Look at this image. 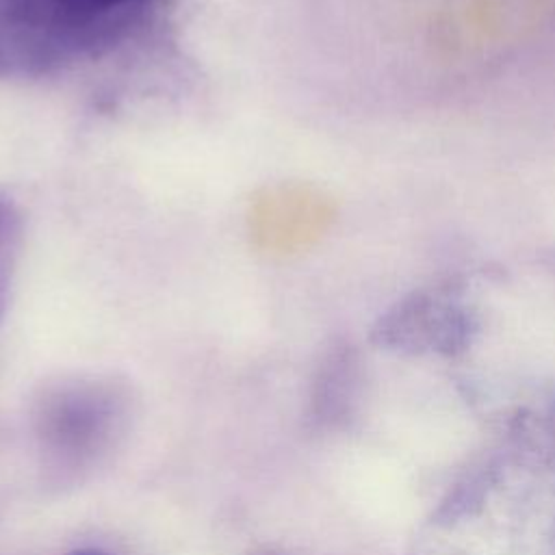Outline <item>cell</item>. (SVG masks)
I'll list each match as a JSON object with an SVG mask.
<instances>
[{
    "instance_id": "6da1fadb",
    "label": "cell",
    "mask_w": 555,
    "mask_h": 555,
    "mask_svg": "<svg viewBox=\"0 0 555 555\" xmlns=\"http://www.w3.org/2000/svg\"><path fill=\"white\" fill-rule=\"evenodd\" d=\"M56 2L72 9V11L95 13V11H108L113 7H121V4H128V2H137V0H56Z\"/></svg>"
},
{
    "instance_id": "7a4b0ae2",
    "label": "cell",
    "mask_w": 555,
    "mask_h": 555,
    "mask_svg": "<svg viewBox=\"0 0 555 555\" xmlns=\"http://www.w3.org/2000/svg\"><path fill=\"white\" fill-rule=\"evenodd\" d=\"M13 225H15V217H13L11 208L4 202H0V243L11 238Z\"/></svg>"
},
{
    "instance_id": "3957f363",
    "label": "cell",
    "mask_w": 555,
    "mask_h": 555,
    "mask_svg": "<svg viewBox=\"0 0 555 555\" xmlns=\"http://www.w3.org/2000/svg\"><path fill=\"white\" fill-rule=\"evenodd\" d=\"M69 555H108V553L98 551V548H78V551H74V553H69Z\"/></svg>"
}]
</instances>
